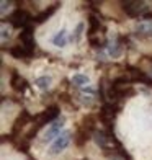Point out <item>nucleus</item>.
Masks as SVG:
<instances>
[{
  "label": "nucleus",
  "instance_id": "6",
  "mask_svg": "<svg viewBox=\"0 0 152 160\" xmlns=\"http://www.w3.org/2000/svg\"><path fill=\"white\" fill-rule=\"evenodd\" d=\"M10 87L13 92L17 93H25L28 88H30V83H28V80L20 74L18 70H12L10 74Z\"/></svg>",
  "mask_w": 152,
  "mask_h": 160
},
{
  "label": "nucleus",
  "instance_id": "9",
  "mask_svg": "<svg viewBox=\"0 0 152 160\" xmlns=\"http://www.w3.org/2000/svg\"><path fill=\"white\" fill-rule=\"evenodd\" d=\"M18 39H20V42H21V46H25L26 49H30V51H34V48H36L34 28L30 25L28 28H25V30H21V33L18 34Z\"/></svg>",
  "mask_w": 152,
  "mask_h": 160
},
{
  "label": "nucleus",
  "instance_id": "16",
  "mask_svg": "<svg viewBox=\"0 0 152 160\" xmlns=\"http://www.w3.org/2000/svg\"><path fill=\"white\" fill-rule=\"evenodd\" d=\"M51 82H53V78L49 75H41L34 80V85H36V88H39L41 92H48L49 87H51Z\"/></svg>",
  "mask_w": 152,
  "mask_h": 160
},
{
  "label": "nucleus",
  "instance_id": "14",
  "mask_svg": "<svg viewBox=\"0 0 152 160\" xmlns=\"http://www.w3.org/2000/svg\"><path fill=\"white\" fill-rule=\"evenodd\" d=\"M136 36L139 38H150L152 36V21H141L136 25Z\"/></svg>",
  "mask_w": 152,
  "mask_h": 160
},
{
  "label": "nucleus",
  "instance_id": "20",
  "mask_svg": "<svg viewBox=\"0 0 152 160\" xmlns=\"http://www.w3.org/2000/svg\"><path fill=\"white\" fill-rule=\"evenodd\" d=\"M7 38H10V30L7 28L5 23H2V42L7 41Z\"/></svg>",
  "mask_w": 152,
  "mask_h": 160
},
{
  "label": "nucleus",
  "instance_id": "10",
  "mask_svg": "<svg viewBox=\"0 0 152 160\" xmlns=\"http://www.w3.org/2000/svg\"><path fill=\"white\" fill-rule=\"evenodd\" d=\"M8 54L12 56V57H15V59H18V61H30L31 57L34 56V51H30V49H26L25 46H12L10 49H8Z\"/></svg>",
  "mask_w": 152,
  "mask_h": 160
},
{
  "label": "nucleus",
  "instance_id": "19",
  "mask_svg": "<svg viewBox=\"0 0 152 160\" xmlns=\"http://www.w3.org/2000/svg\"><path fill=\"white\" fill-rule=\"evenodd\" d=\"M79 101H80L82 105H87V106H90V105L93 103V97H92V95H89V97H87L85 93H82V95L79 97Z\"/></svg>",
  "mask_w": 152,
  "mask_h": 160
},
{
  "label": "nucleus",
  "instance_id": "11",
  "mask_svg": "<svg viewBox=\"0 0 152 160\" xmlns=\"http://www.w3.org/2000/svg\"><path fill=\"white\" fill-rule=\"evenodd\" d=\"M106 52L110 57L116 59V57L121 56L123 52V44H121V38H114V39H108V44H106Z\"/></svg>",
  "mask_w": 152,
  "mask_h": 160
},
{
  "label": "nucleus",
  "instance_id": "5",
  "mask_svg": "<svg viewBox=\"0 0 152 160\" xmlns=\"http://www.w3.org/2000/svg\"><path fill=\"white\" fill-rule=\"evenodd\" d=\"M70 141H72V137H70V132L69 131H64V132L57 137V139L49 145V149H48V152H49V155H59L62 150H66L67 147H69V144H70Z\"/></svg>",
  "mask_w": 152,
  "mask_h": 160
},
{
  "label": "nucleus",
  "instance_id": "13",
  "mask_svg": "<svg viewBox=\"0 0 152 160\" xmlns=\"http://www.w3.org/2000/svg\"><path fill=\"white\" fill-rule=\"evenodd\" d=\"M59 5H61L59 2H56V3H53V5H49L46 10H43L39 15H36L34 20H33V21H34V25H41V23H44V21H48L51 17L54 15V12L59 8Z\"/></svg>",
  "mask_w": 152,
  "mask_h": 160
},
{
  "label": "nucleus",
  "instance_id": "3",
  "mask_svg": "<svg viewBox=\"0 0 152 160\" xmlns=\"http://www.w3.org/2000/svg\"><path fill=\"white\" fill-rule=\"evenodd\" d=\"M33 20H34V17L26 8H21V7L15 8L8 15V23L13 28H17V30H25V28H28Z\"/></svg>",
  "mask_w": 152,
  "mask_h": 160
},
{
  "label": "nucleus",
  "instance_id": "8",
  "mask_svg": "<svg viewBox=\"0 0 152 160\" xmlns=\"http://www.w3.org/2000/svg\"><path fill=\"white\" fill-rule=\"evenodd\" d=\"M62 128H64V119H62V118L57 119V121H54L53 124H49V128L46 129V132H44V137H43V142H44V144H48V142L53 144L57 137L62 134V132H61Z\"/></svg>",
  "mask_w": 152,
  "mask_h": 160
},
{
  "label": "nucleus",
  "instance_id": "21",
  "mask_svg": "<svg viewBox=\"0 0 152 160\" xmlns=\"http://www.w3.org/2000/svg\"><path fill=\"white\" fill-rule=\"evenodd\" d=\"M150 75H152V69H150Z\"/></svg>",
  "mask_w": 152,
  "mask_h": 160
},
{
  "label": "nucleus",
  "instance_id": "4",
  "mask_svg": "<svg viewBox=\"0 0 152 160\" xmlns=\"http://www.w3.org/2000/svg\"><path fill=\"white\" fill-rule=\"evenodd\" d=\"M59 116H61V108L57 105H49L44 111L34 116V122L39 124L41 128H44L46 124H53L54 121H57Z\"/></svg>",
  "mask_w": 152,
  "mask_h": 160
},
{
  "label": "nucleus",
  "instance_id": "2",
  "mask_svg": "<svg viewBox=\"0 0 152 160\" xmlns=\"http://www.w3.org/2000/svg\"><path fill=\"white\" fill-rule=\"evenodd\" d=\"M30 122H34V116L28 111V110H21L20 113H18V116L15 118V121H13V124H12V128H10V134L7 136L8 137V141H15L17 139V136H20L21 134V131H23Z\"/></svg>",
  "mask_w": 152,
  "mask_h": 160
},
{
  "label": "nucleus",
  "instance_id": "1",
  "mask_svg": "<svg viewBox=\"0 0 152 160\" xmlns=\"http://www.w3.org/2000/svg\"><path fill=\"white\" fill-rule=\"evenodd\" d=\"M121 5L124 13L131 18H146L152 12V7H149V3L144 0H126L121 2Z\"/></svg>",
  "mask_w": 152,
  "mask_h": 160
},
{
  "label": "nucleus",
  "instance_id": "15",
  "mask_svg": "<svg viewBox=\"0 0 152 160\" xmlns=\"http://www.w3.org/2000/svg\"><path fill=\"white\" fill-rule=\"evenodd\" d=\"M67 31L66 30H61V31H57L54 36H53V44L57 46V48H64L67 44Z\"/></svg>",
  "mask_w": 152,
  "mask_h": 160
},
{
  "label": "nucleus",
  "instance_id": "17",
  "mask_svg": "<svg viewBox=\"0 0 152 160\" xmlns=\"http://www.w3.org/2000/svg\"><path fill=\"white\" fill-rule=\"evenodd\" d=\"M70 83L74 87H79V88H84L85 85L90 83V78L87 75H84V74H75L74 77L70 78Z\"/></svg>",
  "mask_w": 152,
  "mask_h": 160
},
{
  "label": "nucleus",
  "instance_id": "12",
  "mask_svg": "<svg viewBox=\"0 0 152 160\" xmlns=\"http://www.w3.org/2000/svg\"><path fill=\"white\" fill-rule=\"evenodd\" d=\"M92 139H93V142H95L98 147H101L103 150L108 149V144H111V139H110V136H108V132L105 129H97L95 132H93Z\"/></svg>",
  "mask_w": 152,
  "mask_h": 160
},
{
  "label": "nucleus",
  "instance_id": "7",
  "mask_svg": "<svg viewBox=\"0 0 152 160\" xmlns=\"http://www.w3.org/2000/svg\"><path fill=\"white\" fill-rule=\"evenodd\" d=\"M126 74L131 77L133 83H146L149 87H152V77H149L144 70H141L139 67H134V65H126Z\"/></svg>",
  "mask_w": 152,
  "mask_h": 160
},
{
  "label": "nucleus",
  "instance_id": "18",
  "mask_svg": "<svg viewBox=\"0 0 152 160\" xmlns=\"http://www.w3.org/2000/svg\"><path fill=\"white\" fill-rule=\"evenodd\" d=\"M84 28H85V23H84V21H80V23L75 26V30L72 31V34H70V41H72V42H79V41H80L82 33H84Z\"/></svg>",
  "mask_w": 152,
  "mask_h": 160
}]
</instances>
